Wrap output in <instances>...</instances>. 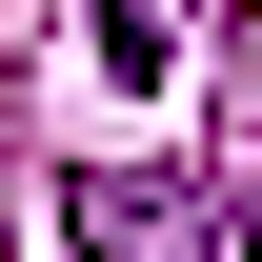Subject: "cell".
I'll return each instance as SVG.
<instances>
[{
	"mask_svg": "<svg viewBox=\"0 0 262 262\" xmlns=\"http://www.w3.org/2000/svg\"><path fill=\"white\" fill-rule=\"evenodd\" d=\"M61 242H81V262H242V182H182V162H81V182H61Z\"/></svg>",
	"mask_w": 262,
	"mask_h": 262,
	"instance_id": "6da1fadb",
	"label": "cell"
},
{
	"mask_svg": "<svg viewBox=\"0 0 262 262\" xmlns=\"http://www.w3.org/2000/svg\"><path fill=\"white\" fill-rule=\"evenodd\" d=\"M242 262H262V182H242Z\"/></svg>",
	"mask_w": 262,
	"mask_h": 262,
	"instance_id": "7a4b0ae2",
	"label": "cell"
}]
</instances>
